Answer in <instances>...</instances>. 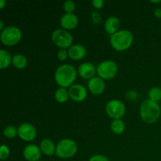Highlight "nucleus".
Returning <instances> with one entry per match:
<instances>
[{
  "mask_svg": "<svg viewBox=\"0 0 161 161\" xmlns=\"http://www.w3.org/2000/svg\"><path fill=\"white\" fill-rule=\"evenodd\" d=\"M77 76L76 69L73 65L64 64L60 65L54 72V80L60 87H70Z\"/></svg>",
  "mask_w": 161,
  "mask_h": 161,
  "instance_id": "obj_1",
  "label": "nucleus"
},
{
  "mask_svg": "<svg viewBox=\"0 0 161 161\" xmlns=\"http://www.w3.org/2000/svg\"><path fill=\"white\" fill-rule=\"evenodd\" d=\"M161 109L158 102L146 99L140 105V116L143 122L152 124L157 122L160 116Z\"/></svg>",
  "mask_w": 161,
  "mask_h": 161,
  "instance_id": "obj_2",
  "label": "nucleus"
},
{
  "mask_svg": "<svg viewBox=\"0 0 161 161\" xmlns=\"http://www.w3.org/2000/svg\"><path fill=\"white\" fill-rule=\"evenodd\" d=\"M134 35L127 29H122L110 36V44L116 51H124L131 47Z\"/></svg>",
  "mask_w": 161,
  "mask_h": 161,
  "instance_id": "obj_3",
  "label": "nucleus"
},
{
  "mask_svg": "<svg viewBox=\"0 0 161 161\" xmlns=\"http://www.w3.org/2000/svg\"><path fill=\"white\" fill-rule=\"evenodd\" d=\"M78 150V146L71 138H63L56 145L55 155L61 159H69L74 157Z\"/></svg>",
  "mask_w": 161,
  "mask_h": 161,
  "instance_id": "obj_4",
  "label": "nucleus"
},
{
  "mask_svg": "<svg viewBox=\"0 0 161 161\" xmlns=\"http://www.w3.org/2000/svg\"><path fill=\"white\" fill-rule=\"evenodd\" d=\"M22 39L20 29L14 25L6 27L0 34V39L3 44L7 47H12L18 43Z\"/></svg>",
  "mask_w": 161,
  "mask_h": 161,
  "instance_id": "obj_5",
  "label": "nucleus"
},
{
  "mask_svg": "<svg viewBox=\"0 0 161 161\" xmlns=\"http://www.w3.org/2000/svg\"><path fill=\"white\" fill-rule=\"evenodd\" d=\"M51 39L57 47L60 49L65 50L70 48L73 42V37L72 34L63 28L55 29L51 34Z\"/></svg>",
  "mask_w": 161,
  "mask_h": 161,
  "instance_id": "obj_6",
  "label": "nucleus"
},
{
  "mask_svg": "<svg viewBox=\"0 0 161 161\" xmlns=\"http://www.w3.org/2000/svg\"><path fill=\"white\" fill-rule=\"evenodd\" d=\"M118 72V65L112 60H105L97 66V74L103 80H111Z\"/></svg>",
  "mask_w": 161,
  "mask_h": 161,
  "instance_id": "obj_7",
  "label": "nucleus"
},
{
  "mask_svg": "<svg viewBox=\"0 0 161 161\" xmlns=\"http://www.w3.org/2000/svg\"><path fill=\"white\" fill-rule=\"evenodd\" d=\"M105 113L113 119H121L126 113V106L121 101L112 99L105 105Z\"/></svg>",
  "mask_w": 161,
  "mask_h": 161,
  "instance_id": "obj_8",
  "label": "nucleus"
},
{
  "mask_svg": "<svg viewBox=\"0 0 161 161\" xmlns=\"http://www.w3.org/2000/svg\"><path fill=\"white\" fill-rule=\"evenodd\" d=\"M18 136L25 142H31L37 135V130L33 124L30 123H23L17 127Z\"/></svg>",
  "mask_w": 161,
  "mask_h": 161,
  "instance_id": "obj_9",
  "label": "nucleus"
},
{
  "mask_svg": "<svg viewBox=\"0 0 161 161\" xmlns=\"http://www.w3.org/2000/svg\"><path fill=\"white\" fill-rule=\"evenodd\" d=\"M69 97L75 102H81L87 97V90L84 86L79 83L72 85L69 89Z\"/></svg>",
  "mask_w": 161,
  "mask_h": 161,
  "instance_id": "obj_10",
  "label": "nucleus"
},
{
  "mask_svg": "<svg viewBox=\"0 0 161 161\" xmlns=\"http://www.w3.org/2000/svg\"><path fill=\"white\" fill-rule=\"evenodd\" d=\"M87 87L90 92L95 95L102 94L105 91V83L103 79L99 76H94L88 80Z\"/></svg>",
  "mask_w": 161,
  "mask_h": 161,
  "instance_id": "obj_11",
  "label": "nucleus"
},
{
  "mask_svg": "<svg viewBox=\"0 0 161 161\" xmlns=\"http://www.w3.org/2000/svg\"><path fill=\"white\" fill-rule=\"evenodd\" d=\"M41 152L39 146L35 144L27 145L23 149L24 158L28 161H39L41 157Z\"/></svg>",
  "mask_w": 161,
  "mask_h": 161,
  "instance_id": "obj_12",
  "label": "nucleus"
},
{
  "mask_svg": "<svg viewBox=\"0 0 161 161\" xmlns=\"http://www.w3.org/2000/svg\"><path fill=\"white\" fill-rule=\"evenodd\" d=\"M97 73V67L91 62H83L78 68V74L81 78L85 80H91L95 76Z\"/></svg>",
  "mask_w": 161,
  "mask_h": 161,
  "instance_id": "obj_13",
  "label": "nucleus"
},
{
  "mask_svg": "<svg viewBox=\"0 0 161 161\" xmlns=\"http://www.w3.org/2000/svg\"><path fill=\"white\" fill-rule=\"evenodd\" d=\"M79 24L78 17L75 14H64L60 20L61 28L65 30H72L76 28Z\"/></svg>",
  "mask_w": 161,
  "mask_h": 161,
  "instance_id": "obj_14",
  "label": "nucleus"
},
{
  "mask_svg": "<svg viewBox=\"0 0 161 161\" xmlns=\"http://www.w3.org/2000/svg\"><path fill=\"white\" fill-rule=\"evenodd\" d=\"M69 57L72 60L80 61L84 58L86 54V50L82 44H74L70 48L68 49Z\"/></svg>",
  "mask_w": 161,
  "mask_h": 161,
  "instance_id": "obj_15",
  "label": "nucleus"
},
{
  "mask_svg": "<svg viewBox=\"0 0 161 161\" xmlns=\"http://www.w3.org/2000/svg\"><path fill=\"white\" fill-rule=\"evenodd\" d=\"M119 26H120L119 19L115 16H111V17H108L104 25L105 31L111 36L119 31Z\"/></svg>",
  "mask_w": 161,
  "mask_h": 161,
  "instance_id": "obj_16",
  "label": "nucleus"
},
{
  "mask_svg": "<svg viewBox=\"0 0 161 161\" xmlns=\"http://www.w3.org/2000/svg\"><path fill=\"white\" fill-rule=\"evenodd\" d=\"M39 149L44 155L51 157L56 153V145L49 138H44L39 143Z\"/></svg>",
  "mask_w": 161,
  "mask_h": 161,
  "instance_id": "obj_17",
  "label": "nucleus"
},
{
  "mask_svg": "<svg viewBox=\"0 0 161 161\" xmlns=\"http://www.w3.org/2000/svg\"><path fill=\"white\" fill-rule=\"evenodd\" d=\"M12 64L16 69H23L26 68L28 64V59L25 55L21 54V53H16L13 56Z\"/></svg>",
  "mask_w": 161,
  "mask_h": 161,
  "instance_id": "obj_18",
  "label": "nucleus"
},
{
  "mask_svg": "<svg viewBox=\"0 0 161 161\" xmlns=\"http://www.w3.org/2000/svg\"><path fill=\"white\" fill-rule=\"evenodd\" d=\"M13 57L6 50H0V68L2 69H6L12 64Z\"/></svg>",
  "mask_w": 161,
  "mask_h": 161,
  "instance_id": "obj_19",
  "label": "nucleus"
},
{
  "mask_svg": "<svg viewBox=\"0 0 161 161\" xmlns=\"http://www.w3.org/2000/svg\"><path fill=\"white\" fill-rule=\"evenodd\" d=\"M125 128V123L121 119H113V121L110 124V129L113 133L116 134V135H121V134L124 133Z\"/></svg>",
  "mask_w": 161,
  "mask_h": 161,
  "instance_id": "obj_20",
  "label": "nucleus"
},
{
  "mask_svg": "<svg viewBox=\"0 0 161 161\" xmlns=\"http://www.w3.org/2000/svg\"><path fill=\"white\" fill-rule=\"evenodd\" d=\"M69 90L67 88L59 87L54 92V98L59 103H65L69 98Z\"/></svg>",
  "mask_w": 161,
  "mask_h": 161,
  "instance_id": "obj_21",
  "label": "nucleus"
},
{
  "mask_svg": "<svg viewBox=\"0 0 161 161\" xmlns=\"http://www.w3.org/2000/svg\"><path fill=\"white\" fill-rule=\"evenodd\" d=\"M149 99L158 102L161 100V88L160 86H153L148 92Z\"/></svg>",
  "mask_w": 161,
  "mask_h": 161,
  "instance_id": "obj_22",
  "label": "nucleus"
},
{
  "mask_svg": "<svg viewBox=\"0 0 161 161\" xmlns=\"http://www.w3.org/2000/svg\"><path fill=\"white\" fill-rule=\"evenodd\" d=\"M3 135L7 138H14L18 135L17 128L14 125H8L3 130Z\"/></svg>",
  "mask_w": 161,
  "mask_h": 161,
  "instance_id": "obj_23",
  "label": "nucleus"
},
{
  "mask_svg": "<svg viewBox=\"0 0 161 161\" xmlns=\"http://www.w3.org/2000/svg\"><path fill=\"white\" fill-rule=\"evenodd\" d=\"M63 9L66 14H73L75 9V3L72 0H66L63 3Z\"/></svg>",
  "mask_w": 161,
  "mask_h": 161,
  "instance_id": "obj_24",
  "label": "nucleus"
},
{
  "mask_svg": "<svg viewBox=\"0 0 161 161\" xmlns=\"http://www.w3.org/2000/svg\"><path fill=\"white\" fill-rule=\"evenodd\" d=\"M9 153H10V151H9V147L4 144L2 145L0 147V159L2 160H6L9 157Z\"/></svg>",
  "mask_w": 161,
  "mask_h": 161,
  "instance_id": "obj_25",
  "label": "nucleus"
},
{
  "mask_svg": "<svg viewBox=\"0 0 161 161\" xmlns=\"http://www.w3.org/2000/svg\"><path fill=\"white\" fill-rule=\"evenodd\" d=\"M57 56H58V58L60 61H65L68 58V57H69V52H68V50H65V49H60V50H58V53H57Z\"/></svg>",
  "mask_w": 161,
  "mask_h": 161,
  "instance_id": "obj_26",
  "label": "nucleus"
},
{
  "mask_svg": "<svg viewBox=\"0 0 161 161\" xmlns=\"http://www.w3.org/2000/svg\"><path fill=\"white\" fill-rule=\"evenodd\" d=\"M89 161H110L107 157L102 154H96L89 159Z\"/></svg>",
  "mask_w": 161,
  "mask_h": 161,
  "instance_id": "obj_27",
  "label": "nucleus"
},
{
  "mask_svg": "<svg viewBox=\"0 0 161 161\" xmlns=\"http://www.w3.org/2000/svg\"><path fill=\"white\" fill-rule=\"evenodd\" d=\"M92 6L96 9H102L105 6V2L103 0H93Z\"/></svg>",
  "mask_w": 161,
  "mask_h": 161,
  "instance_id": "obj_28",
  "label": "nucleus"
},
{
  "mask_svg": "<svg viewBox=\"0 0 161 161\" xmlns=\"http://www.w3.org/2000/svg\"><path fill=\"white\" fill-rule=\"evenodd\" d=\"M154 15L157 18H161V8H156L155 10H154Z\"/></svg>",
  "mask_w": 161,
  "mask_h": 161,
  "instance_id": "obj_29",
  "label": "nucleus"
},
{
  "mask_svg": "<svg viewBox=\"0 0 161 161\" xmlns=\"http://www.w3.org/2000/svg\"><path fill=\"white\" fill-rule=\"evenodd\" d=\"M6 2L5 0H0V9H3L6 6Z\"/></svg>",
  "mask_w": 161,
  "mask_h": 161,
  "instance_id": "obj_30",
  "label": "nucleus"
},
{
  "mask_svg": "<svg viewBox=\"0 0 161 161\" xmlns=\"http://www.w3.org/2000/svg\"><path fill=\"white\" fill-rule=\"evenodd\" d=\"M151 3H154V4H157V3H160L161 0H150Z\"/></svg>",
  "mask_w": 161,
  "mask_h": 161,
  "instance_id": "obj_31",
  "label": "nucleus"
},
{
  "mask_svg": "<svg viewBox=\"0 0 161 161\" xmlns=\"http://www.w3.org/2000/svg\"><path fill=\"white\" fill-rule=\"evenodd\" d=\"M3 26H4V25H3V20H0V30H1V31L5 28H3Z\"/></svg>",
  "mask_w": 161,
  "mask_h": 161,
  "instance_id": "obj_32",
  "label": "nucleus"
},
{
  "mask_svg": "<svg viewBox=\"0 0 161 161\" xmlns=\"http://www.w3.org/2000/svg\"><path fill=\"white\" fill-rule=\"evenodd\" d=\"M39 161H42V160H39Z\"/></svg>",
  "mask_w": 161,
  "mask_h": 161,
  "instance_id": "obj_33",
  "label": "nucleus"
}]
</instances>
